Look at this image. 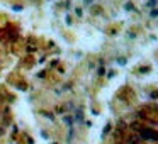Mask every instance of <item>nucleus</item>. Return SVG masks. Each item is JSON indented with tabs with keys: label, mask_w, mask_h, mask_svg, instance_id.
I'll use <instances>...</instances> for the list:
<instances>
[{
	"label": "nucleus",
	"mask_w": 158,
	"mask_h": 144,
	"mask_svg": "<svg viewBox=\"0 0 158 144\" xmlns=\"http://www.w3.org/2000/svg\"><path fill=\"white\" fill-rule=\"evenodd\" d=\"M138 136H139V139L141 141H150V143H155L157 141V131L153 127H148V125H145V127L138 132Z\"/></svg>",
	"instance_id": "nucleus-1"
},
{
	"label": "nucleus",
	"mask_w": 158,
	"mask_h": 144,
	"mask_svg": "<svg viewBox=\"0 0 158 144\" xmlns=\"http://www.w3.org/2000/svg\"><path fill=\"white\" fill-rule=\"evenodd\" d=\"M124 144H141V139H139V136L134 132H129L124 137Z\"/></svg>",
	"instance_id": "nucleus-2"
},
{
	"label": "nucleus",
	"mask_w": 158,
	"mask_h": 144,
	"mask_svg": "<svg viewBox=\"0 0 158 144\" xmlns=\"http://www.w3.org/2000/svg\"><path fill=\"white\" fill-rule=\"evenodd\" d=\"M129 127H131V132L138 134V132H139V131H141L143 127H145V124H141L139 120H136V122H133L131 125H129Z\"/></svg>",
	"instance_id": "nucleus-3"
},
{
	"label": "nucleus",
	"mask_w": 158,
	"mask_h": 144,
	"mask_svg": "<svg viewBox=\"0 0 158 144\" xmlns=\"http://www.w3.org/2000/svg\"><path fill=\"white\" fill-rule=\"evenodd\" d=\"M116 131L124 132V131H126V122H124V120H119V122H117V125H116Z\"/></svg>",
	"instance_id": "nucleus-4"
},
{
	"label": "nucleus",
	"mask_w": 158,
	"mask_h": 144,
	"mask_svg": "<svg viewBox=\"0 0 158 144\" xmlns=\"http://www.w3.org/2000/svg\"><path fill=\"white\" fill-rule=\"evenodd\" d=\"M90 12H92L94 16H99L100 12H102V9H100L99 5H90Z\"/></svg>",
	"instance_id": "nucleus-5"
},
{
	"label": "nucleus",
	"mask_w": 158,
	"mask_h": 144,
	"mask_svg": "<svg viewBox=\"0 0 158 144\" xmlns=\"http://www.w3.org/2000/svg\"><path fill=\"white\" fill-rule=\"evenodd\" d=\"M82 120H83V114H82V110L75 112V122H82Z\"/></svg>",
	"instance_id": "nucleus-6"
},
{
	"label": "nucleus",
	"mask_w": 158,
	"mask_h": 144,
	"mask_svg": "<svg viewBox=\"0 0 158 144\" xmlns=\"http://www.w3.org/2000/svg\"><path fill=\"white\" fill-rule=\"evenodd\" d=\"M63 122L66 124V125H72V124H73V119H72V115H63Z\"/></svg>",
	"instance_id": "nucleus-7"
},
{
	"label": "nucleus",
	"mask_w": 158,
	"mask_h": 144,
	"mask_svg": "<svg viewBox=\"0 0 158 144\" xmlns=\"http://www.w3.org/2000/svg\"><path fill=\"white\" fill-rule=\"evenodd\" d=\"M39 114H41V115H44V117H46V119H51V120H54V115H53L51 112H46V110H41V112H39Z\"/></svg>",
	"instance_id": "nucleus-8"
},
{
	"label": "nucleus",
	"mask_w": 158,
	"mask_h": 144,
	"mask_svg": "<svg viewBox=\"0 0 158 144\" xmlns=\"http://www.w3.org/2000/svg\"><path fill=\"white\" fill-rule=\"evenodd\" d=\"M54 112H56V114H63V115H65V112H66V108H65L63 105H58V107H56V110H54Z\"/></svg>",
	"instance_id": "nucleus-9"
},
{
	"label": "nucleus",
	"mask_w": 158,
	"mask_h": 144,
	"mask_svg": "<svg viewBox=\"0 0 158 144\" xmlns=\"http://www.w3.org/2000/svg\"><path fill=\"white\" fill-rule=\"evenodd\" d=\"M155 5H157V0H148L146 2V7H150V9H155Z\"/></svg>",
	"instance_id": "nucleus-10"
},
{
	"label": "nucleus",
	"mask_w": 158,
	"mask_h": 144,
	"mask_svg": "<svg viewBox=\"0 0 158 144\" xmlns=\"http://www.w3.org/2000/svg\"><path fill=\"white\" fill-rule=\"evenodd\" d=\"M157 16H158V10H157V9H151V12H150V17H151V19H155Z\"/></svg>",
	"instance_id": "nucleus-11"
},
{
	"label": "nucleus",
	"mask_w": 158,
	"mask_h": 144,
	"mask_svg": "<svg viewBox=\"0 0 158 144\" xmlns=\"http://www.w3.org/2000/svg\"><path fill=\"white\" fill-rule=\"evenodd\" d=\"M5 132H7V129L4 127V125H0V137H4V136H5Z\"/></svg>",
	"instance_id": "nucleus-12"
},
{
	"label": "nucleus",
	"mask_w": 158,
	"mask_h": 144,
	"mask_svg": "<svg viewBox=\"0 0 158 144\" xmlns=\"http://www.w3.org/2000/svg\"><path fill=\"white\" fill-rule=\"evenodd\" d=\"M104 73H105V68L100 66V68H99V71H97V75H99V76H104Z\"/></svg>",
	"instance_id": "nucleus-13"
},
{
	"label": "nucleus",
	"mask_w": 158,
	"mask_h": 144,
	"mask_svg": "<svg viewBox=\"0 0 158 144\" xmlns=\"http://www.w3.org/2000/svg\"><path fill=\"white\" fill-rule=\"evenodd\" d=\"M126 10H134V5L133 4H126Z\"/></svg>",
	"instance_id": "nucleus-14"
},
{
	"label": "nucleus",
	"mask_w": 158,
	"mask_h": 144,
	"mask_svg": "<svg viewBox=\"0 0 158 144\" xmlns=\"http://www.w3.org/2000/svg\"><path fill=\"white\" fill-rule=\"evenodd\" d=\"M75 12H77V16H78V17H82V9H77Z\"/></svg>",
	"instance_id": "nucleus-15"
},
{
	"label": "nucleus",
	"mask_w": 158,
	"mask_h": 144,
	"mask_svg": "<svg viewBox=\"0 0 158 144\" xmlns=\"http://www.w3.org/2000/svg\"><path fill=\"white\" fill-rule=\"evenodd\" d=\"M92 2L94 0H85V5H92Z\"/></svg>",
	"instance_id": "nucleus-16"
},
{
	"label": "nucleus",
	"mask_w": 158,
	"mask_h": 144,
	"mask_svg": "<svg viewBox=\"0 0 158 144\" xmlns=\"http://www.w3.org/2000/svg\"><path fill=\"white\" fill-rule=\"evenodd\" d=\"M116 144H124V141H119V143H116Z\"/></svg>",
	"instance_id": "nucleus-17"
},
{
	"label": "nucleus",
	"mask_w": 158,
	"mask_h": 144,
	"mask_svg": "<svg viewBox=\"0 0 158 144\" xmlns=\"http://www.w3.org/2000/svg\"><path fill=\"white\" fill-rule=\"evenodd\" d=\"M2 117H4V114H2V110H0V119H2Z\"/></svg>",
	"instance_id": "nucleus-18"
},
{
	"label": "nucleus",
	"mask_w": 158,
	"mask_h": 144,
	"mask_svg": "<svg viewBox=\"0 0 158 144\" xmlns=\"http://www.w3.org/2000/svg\"><path fill=\"white\" fill-rule=\"evenodd\" d=\"M2 100H4V97H2V95H0V103H2Z\"/></svg>",
	"instance_id": "nucleus-19"
}]
</instances>
